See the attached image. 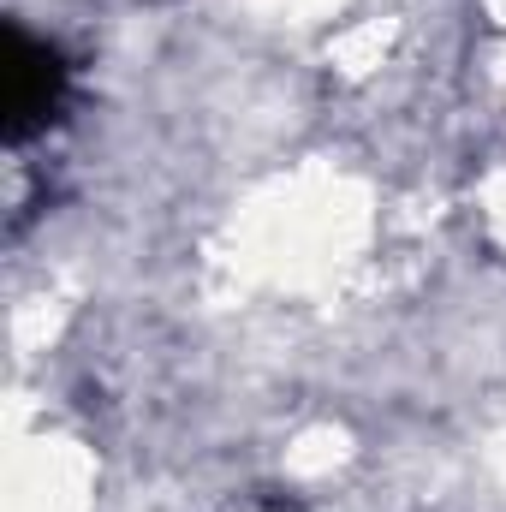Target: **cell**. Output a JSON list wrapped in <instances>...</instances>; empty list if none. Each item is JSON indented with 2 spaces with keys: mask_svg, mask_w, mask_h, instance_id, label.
<instances>
[{
  "mask_svg": "<svg viewBox=\"0 0 506 512\" xmlns=\"http://www.w3.org/2000/svg\"><path fill=\"white\" fill-rule=\"evenodd\" d=\"M60 108H66V66H60V54L42 36L6 24V137L24 143V137L48 131Z\"/></svg>",
  "mask_w": 506,
  "mask_h": 512,
  "instance_id": "obj_1",
  "label": "cell"
}]
</instances>
